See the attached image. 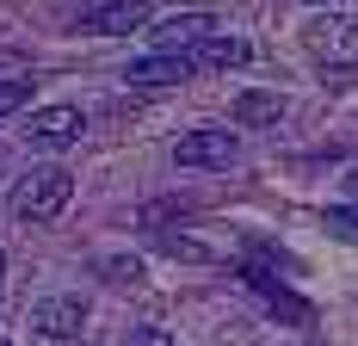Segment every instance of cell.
<instances>
[{"instance_id": "6", "label": "cell", "mask_w": 358, "mask_h": 346, "mask_svg": "<svg viewBox=\"0 0 358 346\" xmlns=\"http://www.w3.org/2000/svg\"><path fill=\"white\" fill-rule=\"evenodd\" d=\"M148 19H155L148 0H106L93 13H80V32L87 37H130V32H143Z\"/></svg>"}, {"instance_id": "2", "label": "cell", "mask_w": 358, "mask_h": 346, "mask_svg": "<svg viewBox=\"0 0 358 346\" xmlns=\"http://www.w3.org/2000/svg\"><path fill=\"white\" fill-rule=\"evenodd\" d=\"M309 50H315V62H327V69H352L358 62V13H334L327 6L322 19H309Z\"/></svg>"}, {"instance_id": "13", "label": "cell", "mask_w": 358, "mask_h": 346, "mask_svg": "<svg viewBox=\"0 0 358 346\" xmlns=\"http://www.w3.org/2000/svg\"><path fill=\"white\" fill-rule=\"evenodd\" d=\"M31 87H37V81H25V74H13V81H0V118H13V111H25V105H31Z\"/></svg>"}, {"instance_id": "7", "label": "cell", "mask_w": 358, "mask_h": 346, "mask_svg": "<svg viewBox=\"0 0 358 346\" xmlns=\"http://www.w3.org/2000/svg\"><path fill=\"white\" fill-rule=\"evenodd\" d=\"M31 328L43 340H74L87 328V303L80 297H37L31 303Z\"/></svg>"}, {"instance_id": "3", "label": "cell", "mask_w": 358, "mask_h": 346, "mask_svg": "<svg viewBox=\"0 0 358 346\" xmlns=\"http://www.w3.org/2000/svg\"><path fill=\"white\" fill-rule=\"evenodd\" d=\"M173 161L179 167H198V173H229L235 161H241V137L235 130H185V137L173 142Z\"/></svg>"}, {"instance_id": "11", "label": "cell", "mask_w": 358, "mask_h": 346, "mask_svg": "<svg viewBox=\"0 0 358 346\" xmlns=\"http://www.w3.org/2000/svg\"><path fill=\"white\" fill-rule=\"evenodd\" d=\"M248 284L259 291V297H266V303H278L290 321H309V303H303V297H290V291H285V284H278L272 272H266V266H248Z\"/></svg>"}, {"instance_id": "12", "label": "cell", "mask_w": 358, "mask_h": 346, "mask_svg": "<svg viewBox=\"0 0 358 346\" xmlns=\"http://www.w3.org/2000/svg\"><path fill=\"white\" fill-rule=\"evenodd\" d=\"M99 278L106 284H143V260L136 254H106L99 260Z\"/></svg>"}, {"instance_id": "9", "label": "cell", "mask_w": 358, "mask_h": 346, "mask_svg": "<svg viewBox=\"0 0 358 346\" xmlns=\"http://www.w3.org/2000/svg\"><path fill=\"white\" fill-rule=\"evenodd\" d=\"M192 56H143V62H130L124 81L130 87H179V81H192Z\"/></svg>"}, {"instance_id": "5", "label": "cell", "mask_w": 358, "mask_h": 346, "mask_svg": "<svg viewBox=\"0 0 358 346\" xmlns=\"http://www.w3.org/2000/svg\"><path fill=\"white\" fill-rule=\"evenodd\" d=\"M148 37H155V56H192L198 43L216 37V19L210 13H173V19H161Z\"/></svg>"}, {"instance_id": "4", "label": "cell", "mask_w": 358, "mask_h": 346, "mask_svg": "<svg viewBox=\"0 0 358 346\" xmlns=\"http://www.w3.org/2000/svg\"><path fill=\"white\" fill-rule=\"evenodd\" d=\"M80 130H87L80 105H43V111H31V118H25V142H31V148H43V155L74 148V142H80Z\"/></svg>"}, {"instance_id": "18", "label": "cell", "mask_w": 358, "mask_h": 346, "mask_svg": "<svg viewBox=\"0 0 358 346\" xmlns=\"http://www.w3.org/2000/svg\"><path fill=\"white\" fill-rule=\"evenodd\" d=\"M0 272H6V260H0Z\"/></svg>"}, {"instance_id": "16", "label": "cell", "mask_w": 358, "mask_h": 346, "mask_svg": "<svg viewBox=\"0 0 358 346\" xmlns=\"http://www.w3.org/2000/svg\"><path fill=\"white\" fill-rule=\"evenodd\" d=\"M130 346H173V334H167V328H136Z\"/></svg>"}, {"instance_id": "15", "label": "cell", "mask_w": 358, "mask_h": 346, "mask_svg": "<svg viewBox=\"0 0 358 346\" xmlns=\"http://www.w3.org/2000/svg\"><path fill=\"white\" fill-rule=\"evenodd\" d=\"M327 229H334V235H340V242H358V210H327Z\"/></svg>"}, {"instance_id": "8", "label": "cell", "mask_w": 358, "mask_h": 346, "mask_svg": "<svg viewBox=\"0 0 358 346\" xmlns=\"http://www.w3.org/2000/svg\"><path fill=\"white\" fill-rule=\"evenodd\" d=\"M285 111H290L285 93H259V87H248V93L235 99V124H241V130H278Z\"/></svg>"}, {"instance_id": "17", "label": "cell", "mask_w": 358, "mask_h": 346, "mask_svg": "<svg viewBox=\"0 0 358 346\" xmlns=\"http://www.w3.org/2000/svg\"><path fill=\"white\" fill-rule=\"evenodd\" d=\"M352 192H358V173H352Z\"/></svg>"}, {"instance_id": "10", "label": "cell", "mask_w": 358, "mask_h": 346, "mask_svg": "<svg viewBox=\"0 0 358 346\" xmlns=\"http://www.w3.org/2000/svg\"><path fill=\"white\" fill-rule=\"evenodd\" d=\"M248 56H253V50L241 43V37H222V32H216L210 43H198V50H192V69H241Z\"/></svg>"}, {"instance_id": "19", "label": "cell", "mask_w": 358, "mask_h": 346, "mask_svg": "<svg viewBox=\"0 0 358 346\" xmlns=\"http://www.w3.org/2000/svg\"><path fill=\"white\" fill-rule=\"evenodd\" d=\"M0 346H6V340H0Z\"/></svg>"}, {"instance_id": "14", "label": "cell", "mask_w": 358, "mask_h": 346, "mask_svg": "<svg viewBox=\"0 0 358 346\" xmlns=\"http://www.w3.org/2000/svg\"><path fill=\"white\" fill-rule=\"evenodd\" d=\"M161 254H179V260H210V247L204 242H185V235H155Z\"/></svg>"}, {"instance_id": "1", "label": "cell", "mask_w": 358, "mask_h": 346, "mask_svg": "<svg viewBox=\"0 0 358 346\" xmlns=\"http://www.w3.org/2000/svg\"><path fill=\"white\" fill-rule=\"evenodd\" d=\"M69 198H74V173L56 167V161H43V167H31L13 186V216L19 223H56L69 210Z\"/></svg>"}]
</instances>
